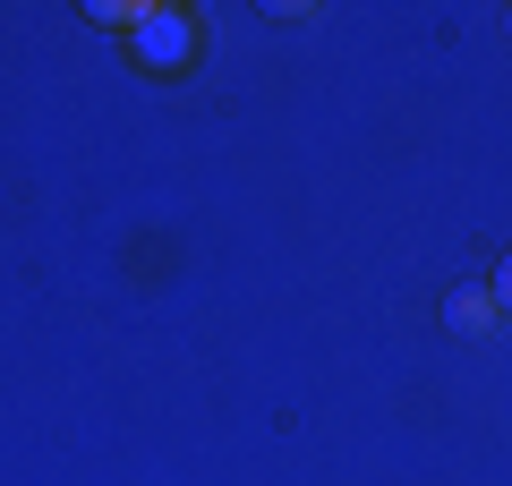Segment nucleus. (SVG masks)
<instances>
[{
    "label": "nucleus",
    "instance_id": "3",
    "mask_svg": "<svg viewBox=\"0 0 512 486\" xmlns=\"http://www.w3.org/2000/svg\"><path fill=\"white\" fill-rule=\"evenodd\" d=\"M487 290H495V307H504V316H512V256H504V265H495V282H487Z\"/></svg>",
    "mask_w": 512,
    "mask_h": 486
},
{
    "label": "nucleus",
    "instance_id": "1",
    "mask_svg": "<svg viewBox=\"0 0 512 486\" xmlns=\"http://www.w3.org/2000/svg\"><path fill=\"white\" fill-rule=\"evenodd\" d=\"M197 43H205V26L188 9H137V26H128V52L146 60V69H188Z\"/></svg>",
    "mask_w": 512,
    "mask_h": 486
},
{
    "label": "nucleus",
    "instance_id": "2",
    "mask_svg": "<svg viewBox=\"0 0 512 486\" xmlns=\"http://www.w3.org/2000/svg\"><path fill=\"white\" fill-rule=\"evenodd\" d=\"M495 316H504L495 290H453V299H444V324H453V333H495Z\"/></svg>",
    "mask_w": 512,
    "mask_h": 486
}]
</instances>
